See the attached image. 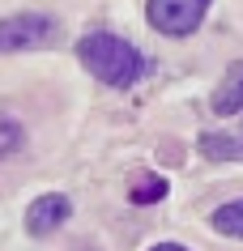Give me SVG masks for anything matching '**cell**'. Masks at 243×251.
I'll return each mask as SVG.
<instances>
[{
	"label": "cell",
	"mask_w": 243,
	"mask_h": 251,
	"mask_svg": "<svg viewBox=\"0 0 243 251\" xmlns=\"http://www.w3.org/2000/svg\"><path fill=\"white\" fill-rule=\"evenodd\" d=\"M162 196H166V183H162V179H149V183L133 187V204H154V200H162Z\"/></svg>",
	"instance_id": "obj_8"
},
{
	"label": "cell",
	"mask_w": 243,
	"mask_h": 251,
	"mask_svg": "<svg viewBox=\"0 0 243 251\" xmlns=\"http://www.w3.org/2000/svg\"><path fill=\"white\" fill-rule=\"evenodd\" d=\"M77 60L85 64V73H94L103 85H115V90L136 85L149 73V55L111 30H94V34L77 39Z\"/></svg>",
	"instance_id": "obj_1"
},
{
	"label": "cell",
	"mask_w": 243,
	"mask_h": 251,
	"mask_svg": "<svg viewBox=\"0 0 243 251\" xmlns=\"http://www.w3.org/2000/svg\"><path fill=\"white\" fill-rule=\"evenodd\" d=\"M68 217H73V200L60 196V192H47V196H39V200L26 209V234H34V238L55 234Z\"/></svg>",
	"instance_id": "obj_4"
},
{
	"label": "cell",
	"mask_w": 243,
	"mask_h": 251,
	"mask_svg": "<svg viewBox=\"0 0 243 251\" xmlns=\"http://www.w3.org/2000/svg\"><path fill=\"white\" fill-rule=\"evenodd\" d=\"M22 145H26V132H22V124H17V119H4V115H0V158H13V153H22Z\"/></svg>",
	"instance_id": "obj_7"
},
{
	"label": "cell",
	"mask_w": 243,
	"mask_h": 251,
	"mask_svg": "<svg viewBox=\"0 0 243 251\" xmlns=\"http://www.w3.org/2000/svg\"><path fill=\"white\" fill-rule=\"evenodd\" d=\"M214 0H145V13H149V26L171 34V39H184L205 22Z\"/></svg>",
	"instance_id": "obj_2"
},
{
	"label": "cell",
	"mask_w": 243,
	"mask_h": 251,
	"mask_svg": "<svg viewBox=\"0 0 243 251\" xmlns=\"http://www.w3.org/2000/svg\"><path fill=\"white\" fill-rule=\"evenodd\" d=\"M214 230L226 238H243V200H226L222 209H214Z\"/></svg>",
	"instance_id": "obj_6"
},
{
	"label": "cell",
	"mask_w": 243,
	"mask_h": 251,
	"mask_svg": "<svg viewBox=\"0 0 243 251\" xmlns=\"http://www.w3.org/2000/svg\"><path fill=\"white\" fill-rule=\"evenodd\" d=\"M149 251H188V247H179V243H158V247H149Z\"/></svg>",
	"instance_id": "obj_9"
},
{
	"label": "cell",
	"mask_w": 243,
	"mask_h": 251,
	"mask_svg": "<svg viewBox=\"0 0 243 251\" xmlns=\"http://www.w3.org/2000/svg\"><path fill=\"white\" fill-rule=\"evenodd\" d=\"M214 111L217 115H239L243 111V60H235L214 85Z\"/></svg>",
	"instance_id": "obj_5"
},
{
	"label": "cell",
	"mask_w": 243,
	"mask_h": 251,
	"mask_svg": "<svg viewBox=\"0 0 243 251\" xmlns=\"http://www.w3.org/2000/svg\"><path fill=\"white\" fill-rule=\"evenodd\" d=\"M60 26L55 17L47 13H17L0 22V51H34V47H47L55 43Z\"/></svg>",
	"instance_id": "obj_3"
}]
</instances>
